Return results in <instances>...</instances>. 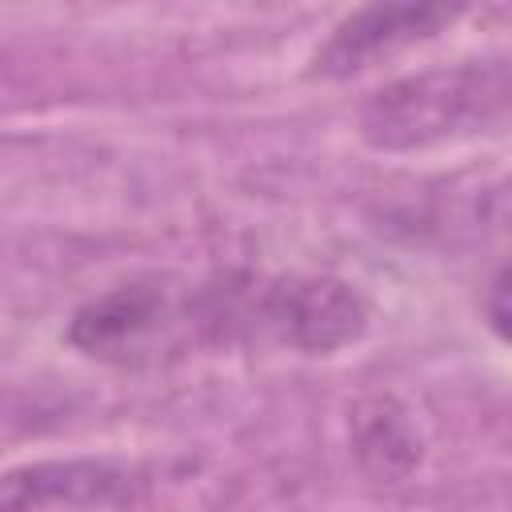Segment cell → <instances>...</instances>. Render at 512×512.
<instances>
[{"instance_id": "7a4b0ae2", "label": "cell", "mask_w": 512, "mask_h": 512, "mask_svg": "<svg viewBox=\"0 0 512 512\" xmlns=\"http://www.w3.org/2000/svg\"><path fill=\"white\" fill-rule=\"evenodd\" d=\"M180 324H192V312L160 284H120L104 296L76 308L68 340L96 360L140 364L176 344Z\"/></svg>"}, {"instance_id": "52a82bcc", "label": "cell", "mask_w": 512, "mask_h": 512, "mask_svg": "<svg viewBox=\"0 0 512 512\" xmlns=\"http://www.w3.org/2000/svg\"><path fill=\"white\" fill-rule=\"evenodd\" d=\"M488 316H492L496 336L504 340V336H508V272H504V268L496 272V280H492V288H488Z\"/></svg>"}, {"instance_id": "5b68a950", "label": "cell", "mask_w": 512, "mask_h": 512, "mask_svg": "<svg viewBox=\"0 0 512 512\" xmlns=\"http://www.w3.org/2000/svg\"><path fill=\"white\" fill-rule=\"evenodd\" d=\"M124 488V476L108 464H36L0 476V512H36L44 504H84V500H108Z\"/></svg>"}, {"instance_id": "277c9868", "label": "cell", "mask_w": 512, "mask_h": 512, "mask_svg": "<svg viewBox=\"0 0 512 512\" xmlns=\"http://www.w3.org/2000/svg\"><path fill=\"white\" fill-rule=\"evenodd\" d=\"M460 8L448 4H372L340 20L328 44L316 52V76H352L380 56H392L408 44H420L448 28Z\"/></svg>"}, {"instance_id": "8992f818", "label": "cell", "mask_w": 512, "mask_h": 512, "mask_svg": "<svg viewBox=\"0 0 512 512\" xmlns=\"http://www.w3.org/2000/svg\"><path fill=\"white\" fill-rule=\"evenodd\" d=\"M352 448L368 476L400 480L420 460V436L392 396H372L352 412Z\"/></svg>"}, {"instance_id": "3957f363", "label": "cell", "mask_w": 512, "mask_h": 512, "mask_svg": "<svg viewBox=\"0 0 512 512\" xmlns=\"http://www.w3.org/2000/svg\"><path fill=\"white\" fill-rule=\"evenodd\" d=\"M248 320L264 328L276 344L316 356L360 340L368 328V308L360 292H352L344 280L292 276L260 288Z\"/></svg>"}, {"instance_id": "6da1fadb", "label": "cell", "mask_w": 512, "mask_h": 512, "mask_svg": "<svg viewBox=\"0 0 512 512\" xmlns=\"http://www.w3.org/2000/svg\"><path fill=\"white\" fill-rule=\"evenodd\" d=\"M512 104L504 56L424 68L376 88L360 108V136L376 152H416L500 132Z\"/></svg>"}]
</instances>
